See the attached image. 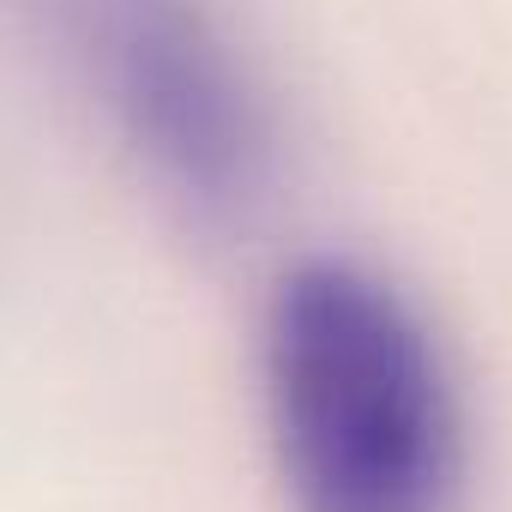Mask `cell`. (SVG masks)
<instances>
[{"label": "cell", "mask_w": 512, "mask_h": 512, "mask_svg": "<svg viewBox=\"0 0 512 512\" xmlns=\"http://www.w3.org/2000/svg\"><path fill=\"white\" fill-rule=\"evenodd\" d=\"M91 49L151 163L205 205H235L266 163V121L199 0H91Z\"/></svg>", "instance_id": "7a4b0ae2"}, {"label": "cell", "mask_w": 512, "mask_h": 512, "mask_svg": "<svg viewBox=\"0 0 512 512\" xmlns=\"http://www.w3.org/2000/svg\"><path fill=\"white\" fill-rule=\"evenodd\" d=\"M260 386L296 512H458V380L416 302L380 272L356 260L284 272Z\"/></svg>", "instance_id": "6da1fadb"}]
</instances>
